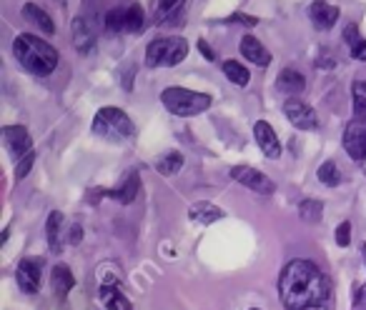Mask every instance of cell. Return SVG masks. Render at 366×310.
I'll list each match as a JSON object with an SVG mask.
<instances>
[{"label": "cell", "instance_id": "39", "mask_svg": "<svg viewBox=\"0 0 366 310\" xmlns=\"http://www.w3.org/2000/svg\"><path fill=\"white\" fill-rule=\"evenodd\" d=\"M364 261H366V243H364Z\"/></svg>", "mask_w": 366, "mask_h": 310}, {"label": "cell", "instance_id": "18", "mask_svg": "<svg viewBox=\"0 0 366 310\" xmlns=\"http://www.w3.org/2000/svg\"><path fill=\"white\" fill-rule=\"evenodd\" d=\"M276 88L286 96H301L306 90V78L294 68H286L278 73V80H276Z\"/></svg>", "mask_w": 366, "mask_h": 310}, {"label": "cell", "instance_id": "36", "mask_svg": "<svg viewBox=\"0 0 366 310\" xmlns=\"http://www.w3.org/2000/svg\"><path fill=\"white\" fill-rule=\"evenodd\" d=\"M306 310H326L324 305H311V308H306Z\"/></svg>", "mask_w": 366, "mask_h": 310}, {"label": "cell", "instance_id": "37", "mask_svg": "<svg viewBox=\"0 0 366 310\" xmlns=\"http://www.w3.org/2000/svg\"><path fill=\"white\" fill-rule=\"evenodd\" d=\"M361 168H364V175H366V160H364V163H361Z\"/></svg>", "mask_w": 366, "mask_h": 310}, {"label": "cell", "instance_id": "15", "mask_svg": "<svg viewBox=\"0 0 366 310\" xmlns=\"http://www.w3.org/2000/svg\"><path fill=\"white\" fill-rule=\"evenodd\" d=\"M23 21L30 23V25L41 30L43 35L56 33V25H53V21H50V15L45 13L41 5H35V3H26V5H23Z\"/></svg>", "mask_w": 366, "mask_h": 310}, {"label": "cell", "instance_id": "17", "mask_svg": "<svg viewBox=\"0 0 366 310\" xmlns=\"http://www.w3.org/2000/svg\"><path fill=\"white\" fill-rule=\"evenodd\" d=\"M241 56L249 58L254 65H261L266 68L271 63V53L261 45V41H256L254 35H243L241 38Z\"/></svg>", "mask_w": 366, "mask_h": 310}, {"label": "cell", "instance_id": "21", "mask_svg": "<svg viewBox=\"0 0 366 310\" xmlns=\"http://www.w3.org/2000/svg\"><path fill=\"white\" fill-rule=\"evenodd\" d=\"M50 283H53V290H56L58 298H65L68 296V290L76 285V278L70 273L68 265H56L53 273H50Z\"/></svg>", "mask_w": 366, "mask_h": 310}, {"label": "cell", "instance_id": "16", "mask_svg": "<svg viewBox=\"0 0 366 310\" xmlns=\"http://www.w3.org/2000/svg\"><path fill=\"white\" fill-rule=\"evenodd\" d=\"M139 188H141V180H139V173L131 170L128 175L123 178V183L116 188V190H101V195H111V198H116L118 203H133L136 200V195H139Z\"/></svg>", "mask_w": 366, "mask_h": 310}, {"label": "cell", "instance_id": "28", "mask_svg": "<svg viewBox=\"0 0 366 310\" xmlns=\"http://www.w3.org/2000/svg\"><path fill=\"white\" fill-rule=\"evenodd\" d=\"M103 23H105V30H108V33H121V30H125V10L113 8V10L105 13Z\"/></svg>", "mask_w": 366, "mask_h": 310}, {"label": "cell", "instance_id": "23", "mask_svg": "<svg viewBox=\"0 0 366 310\" xmlns=\"http://www.w3.org/2000/svg\"><path fill=\"white\" fill-rule=\"evenodd\" d=\"M61 228H63V213L53 210L48 215V223H45V233H48V245L53 253L61 250Z\"/></svg>", "mask_w": 366, "mask_h": 310}, {"label": "cell", "instance_id": "22", "mask_svg": "<svg viewBox=\"0 0 366 310\" xmlns=\"http://www.w3.org/2000/svg\"><path fill=\"white\" fill-rule=\"evenodd\" d=\"M344 41H346V45L352 48V58L366 63V41L359 35L356 25H349V28L344 30Z\"/></svg>", "mask_w": 366, "mask_h": 310}, {"label": "cell", "instance_id": "10", "mask_svg": "<svg viewBox=\"0 0 366 310\" xmlns=\"http://www.w3.org/2000/svg\"><path fill=\"white\" fill-rule=\"evenodd\" d=\"M18 285H21L23 293H28V296H33V293H38L41 290V278H43V261L41 258H26V261H21V265H18Z\"/></svg>", "mask_w": 366, "mask_h": 310}, {"label": "cell", "instance_id": "5", "mask_svg": "<svg viewBox=\"0 0 366 310\" xmlns=\"http://www.w3.org/2000/svg\"><path fill=\"white\" fill-rule=\"evenodd\" d=\"M188 56V43L183 38H156L145 48V65L161 68V65H179Z\"/></svg>", "mask_w": 366, "mask_h": 310}, {"label": "cell", "instance_id": "35", "mask_svg": "<svg viewBox=\"0 0 366 310\" xmlns=\"http://www.w3.org/2000/svg\"><path fill=\"white\" fill-rule=\"evenodd\" d=\"M231 21H241V23H246V25H256V18H251V15H234V18H231Z\"/></svg>", "mask_w": 366, "mask_h": 310}, {"label": "cell", "instance_id": "19", "mask_svg": "<svg viewBox=\"0 0 366 310\" xmlns=\"http://www.w3.org/2000/svg\"><path fill=\"white\" fill-rule=\"evenodd\" d=\"M188 218H191L194 223H201V225H211V223L221 221L223 210L221 208H216L214 203L201 200V203H194V206L188 208Z\"/></svg>", "mask_w": 366, "mask_h": 310}, {"label": "cell", "instance_id": "30", "mask_svg": "<svg viewBox=\"0 0 366 310\" xmlns=\"http://www.w3.org/2000/svg\"><path fill=\"white\" fill-rule=\"evenodd\" d=\"M352 98H354V115L366 118V85L354 83L352 85Z\"/></svg>", "mask_w": 366, "mask_h": 310}, {"label": "cell", "instance_id": "12", "mask_svg": "<svg viewBox=\"0 0 366 310\" xmlns=\"http://www.w3.org/2000/svg\"><path fill=\"white\" fill-rule=\"evenodd\" d=\"M186 3L188 0H156V8H153L156 25H179V23H183Z\"/></svg>", "mask_w": 366, "mask_h": 310}, {"label": "cell", "instance_id": "38", "mask_svg": "<svg viewBox=\"0 0 366 310\" xmlns=\"http://www.w3.org/2000/svg\"><path fill=\"white\" fill-rule=\"evenodd\" d=\"M364 310H366V290H364Z\"/></svg>", "mask_w": 366, "mask_h": 310}, {"label": "cell", "instance_id": "11", "mask_svg": "<svg viewBox=\"0 0 366 310\" xmlns=\"http://www.w3.org/2000/svg\"><path fill=\"white\" fill-rule=\"evenodd\" d=\"M3 138H6V148L10 151L13 158H26L28 153H33V143H30V135L23 125H6L3 128Z\"/></svg>", "mask_w": 366, "mask_h": 310}, {"label": "cell", "instance_id": "29", "mask_svg": "<svg viewBox=\"0 0 366 310\" xmlns=\"http://www.w3.org/2000/svg\"><path fill=\"white\" fill-rule=\"evenodd\" d=\"M318 180H321L324 186H329V188L338 186L341 175H338V168H336V163H334V160H326L324 166L318 168Z\"/></svg>", "mask_w": 366, "mask_h": 310}, {"label": "cell", "instance_id": "2", "mask_svg": "<svg viewBox=\"0 0 366 310\" xmlns=\"http://www.w3.org/2000/svg\"><path fill=\"white\" fill-rule=\"evenodd\" d=\"M13 53L23 68L33 76H50L58 65V50L33 33H21L13 41Z\"/></svg>", "mask_w": 366, "mask_h": 310}, {"label": "cell", "instance_id": "20", "mask_svg": "<svg viewBox=\"0 0 366 310\" xmlns=\"http://www.w3.org/2000/svg\"><path fill=\"white\" fill-rule=\"evenodd\" d=\"M98 300H101L103 310H131L128 298H125L116 285H101V288H98Z\"/></svg>", "mask_w": 366, "mask_h": 310}, {"label": "cell", "instance_id": "7", "mask_svg": "<svg viewBox=\"0 0 366 310\" xmlns=\"http://www.w3.org/2000/svg\"><path fill=\"white\" fill-rule=\"evenodd\" d=\"M283 113H286V118L291 120V125L298 128V131H316V125H318L316 111H314L309 103H304V100L289 98V100L283 103Z\"/></svg>", "mask_w": 366, "mask_h": 310}, {"label": "cell", "instance_id": "32", "mask_svg": "<svg viewBox=\"0 0 366 310\" xmlns=\"http://www.w3.org/2000/svg\"><path fill=\"white\" fill-rule=\"evenodd\" d=\"M336 243L341 245V248H346V245L352 243V223L349 221H344L336 228Z\"/></svg>", "mask_w": 366, "mask_h": 310}, {"label": "cell", "instance_id": "34", "mask_svg": "<svg viewBox=\"0 0 366 310\" xmlns=\"http://www.w3.org/2000/svg\"><path fill=\"white\" fill-rule=\"evenodd\" d=\"M199 50L203 53V58H206V60H211V63L216 60V53L211 50V45H208L206 41H199Z\"/></svg>", "mask_w": 366, "mask_h": 310}, {"label": "cell", "instance_id": "27", "mask_svg": "<svg viewBox=\"0 0 366 310\" xmlns=\"http://www.w3.org/2000/svg\"><path fill=\"white\" fill-rule=\"evenodd\" d=\"M143 18H145L143 8H141L139 3H133V5L125 10V30H128V33H139L145 23Z\"/></svg>", "mask_w": 366, "mask_h": 310}, {"label": "cell", "instance_id": "25", "mask_svg": "<svg viewBox=\"0 0 366 310\" xmlns=\"http://www.w3.org/2000/svg\"><path fill=\"white\" fill-rule=\"evenodd\" d=\"M223 73H226V78L231 80L234 85H246L249 83V70L243 68L238 60H226L223 63Z\"/></svg>", "mask_w": 366, "mask_h": 310}, {"label": "cell", "instance_id": "6", "mask_svg": "<svg viewBox=\"0 0 366 310\" xmlns=\"http://www.w3.org/2000/svg\"><path fill=\"white\" fill-rule=\"evenodd\" d=\"M231 178L258 195H271L276 190V186H274V180H271L269 175H263L261 170H256V168H249V166L231 168Z\"/></svg>", "mask_w": 366, "mask_h": 310}, {"label": "cell", "instance_id": "24", "mask_svg": "<svg viewBox=\"0 0 366 310\" xmlns=\"http://www.w3.org/2000/svg\"><path fill=\"white\" fill-rule=\"evenodd\" d=\"M298 215H301V221L314 225V223L321 221V215H324V206L314 198H306L301 200V206H298Z\"/></svg>", "mask_w": 366, "mask_h": 310}, {"label": "cell", "instance_id": "31", "mask_svg": "<svg viewBox=\"0 0 366 310\" xmlns=\"http://www.w3.org/2000/svg\"><path fill=\"white\" fill-rule=\"evenodd\" d=\"M33 163H35V153H28L26 158L18 160V168H15V178H18V180L26 178V175L30 173V168H33Z\"/></svg>", "mask_w": 366, "mask_h": 310}, {"label": "cell", "instance_id": "14", "mask_svg": "<svg viewBox=\"0 0 366 310\" xmlns=\"http://www.w3.org/2000/svg\"><path fill=\"white\" fill-rule=\"evenodd\" d=\"M309 18L316 30H332L338 21V8L332 5V3H324V0H316L309 8Z\"/></svg>", "mask_w": 366, "mask_h": 310}, {"label": "cell", "instance_id": "13", "mask_svg": "<svg viewBox=\"0 0 366 310\" xmlns=\"http://www.w3.org/2000/svg\"><path fill=\"white\" fill-rule=\"evenodd\" d=\"M254 135L266 158H278V155H281V143H278V138H276V131H274L266 120H258V123L254 125Z\"/></svg>", "mask_w": 366, "mask_h": 310}, {"label": "cell", "instance_id": "1", "mask_svg": "<svg viewBox=\"0 0 366 310\" xmlns=\"http://www.w3.org/2000/svg\"><path fill=\"white\" fill-rule=\"evenodd\" d=\"M278 296L289 310H306L324 303L329 283L311 261H291L278 278Z\"/></svg>", "mask_w": 366, "mask_h": 310}, {"label": "cell", "instance_id": "9", "mask_svg": "<svg viewBox=\"0 0 366 310\" xmlns=\"http://www.w3.org/2000/svg\"><path fill=\"white\" fill-rule=\"evenodd\" d=\"M96 23L90 21L88 15H78L73 21V45L81 56H93L96 50Z\"/></svg>", "mask_w": 366, "mask_h": 310}, {"label": "cell", "instance_id": "26", "mask_svg": "<svg viewBox=\"0 0 366 310\" xmlns=\"http://www.w3.org/2000/svg\"><path fill=\"white\" fill-rule=\"evenodd\" d=\"M181 168H183V155L181 153H166L163 158L156 163V170L161 173V175H173V173H179Z\"/></svg>", "mask_w": 366, "mask_h": 310}, {"label": "cell", "instance_id": "33", "mask_svg": "<svg viewBox=\"0 0 366 310\" xmlns=\"http://www.w3.org/2000/svg\"><path fill=\"white\" fill-rule=\"evenodd\" d=\"M334 65H336V58H334L332 50L324 48L316 58V68H334Z\"/></svg>", "mask_w": 366, "mask_h": 310}, {"label": "cell", "instance_id": "8", "mask_svg": "<svg viewBox=\"0 0 366 310\" xmlns=\"http://www.w3.org/2000/svg\"><path fill=\"white\" fill-rule=\"evenodd\" d=\"M344 148L354 160H366V118H354L346 125L344 133Z\"/></svg>", "mask_w": 366, "mask_h": 310}, {"label": "cell", "instance_id": "4", "mask_svg": "<svg viewBox=\"0 0 366 310\" xmlns=\"http://www.w3.org/2000/svg\"><path fill=\"white\" fill-rule=\"evenodd\" d=\"M93 133L108 140H128L133 138L136 128L121 108H101L93 118Z\"/></svg>", "mask_w": 366, "mask_h": 310}, {"label": "cell", "instance_id": "3", "mask_svg": "<svg viewBox=\"0 0 366 310\" xmlns=\"http://www.w3.org/2000/svg\"><path fill=\"white\" fill-rule=\"evenodd\" d=\"M161 100L173 115H199L211 108V98L206 93H196L188 88H166L161 93Z\"/></svg>", "mask_w": 366, "mask_h": 310}, {"label": "cell", "instance_id": "40", "mask_svg": "<svg viewBox=\"0 0 366 310\" xmlns=\"http://www.w3.org/2000/svg\"><path fill=\"white\" fill-rule=\"evenodd\" d=\"M251 310H258V308H251Z\"/></svg>", "mask_w": 366, "mask_h": 310}]
</instances>
